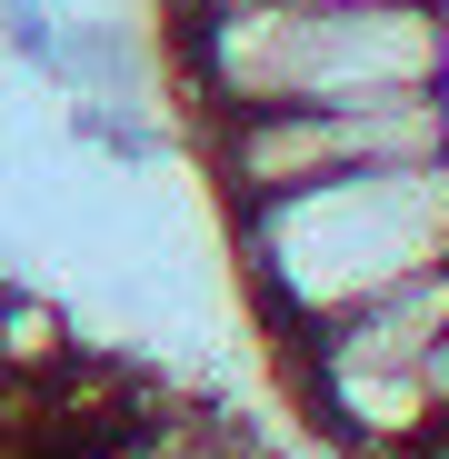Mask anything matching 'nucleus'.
I'll return each instance as SVG.
<instances>
[{
    "label": "nucleus",
    "instance_id": "f257e3e1",
    "mask_svg": "<svg viewBox=\"0 0 449 459\" xmlns=\"http://www.w3.org/2000/svg\"><path fill=\"white\" fill-rule=\"evenodd\" d=\"M230 240H240V290L260 330L289 350L359 299L449 270V170L390 160V170H340L280 200H240Z\"/></svg>",
    "mask_w": 449,
    "mask_h": 459
}]
</instances>
